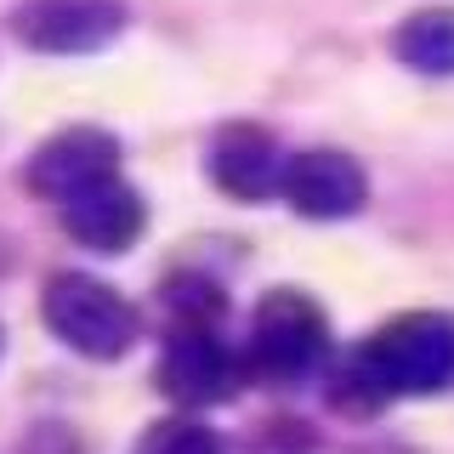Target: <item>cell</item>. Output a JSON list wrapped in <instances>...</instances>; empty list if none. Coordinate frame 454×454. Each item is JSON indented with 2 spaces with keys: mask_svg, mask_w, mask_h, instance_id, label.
Masks as SVG:
<instances>
[{
  "mask_svg": "<svg viewBox=\"0 0 454 454\" xmlns=\"http://www.w3.org/2000/svg\"><path fill=\"white\" fill-rule=\"evenodd\" d=\"M454 392V312H403L347 352L330 375V403L375 415L392 397Z\"/></svg>",
  "mask_w": 454,
  "mask_h": 454,
  "instance_id": "cell-1",
  "label": "cell"
},
{
  "mask_svg": "<svg viewBox=\"0 0 454 454\" xmlns=\"http://www.w3.org/2000/svg\"><path fill=\"white\" fill-rule=\"evenodd\" d=\"M324 358H330V318H324V307L301 290L262 295V307L250 318L245 369H255L273 387H295L312 369H324Z\"/></svg>",
  "mask_w": 454,
  "mask_h": 454,
  "instance_id": "cell-2",
  "label": "cell"
},
{
  "mask_svg": "<svg viewBox=\"0 0 454 454\" xmlns=\"http://www.w3.org/2000/svg\"><path fill=\"white\" fill-rule=\"evenodd\" d=\"M46 324L63 347H74L80 358H97V364L125 358L142 335L137 307L91 273H57L46 284Z\"/></svg>",
  "mask_w": 454,
  "mask_h": 454,
  "instance_id": "cell-3",
  "label": "cell"
},
{
  "mask_svg": "<svg viewBox=\"0 0 454 454\" xmlns=\"http://www.w3.org/2000/svg\"><path fill=\"white\" fill-rule=\"evenodd\" d=\"M245 358L222 340L210 318H176L160 352V392L182 409H210L239 392Z\"/></svg>",
  "mask_w": 454,
  "mask_h": 454,
  "instance_id": "cell-4",
  "label": "cell"
},
{
  "mask_svg": "<svg viewBox=\"0 0 454 454\" xmlns=\"http://www.w3.org/2000/svg\"><path fill=\"white\" fill-rule=\"evenodd\" d=\"M125 28L120 0H23L12 12V35L40 57H85L103 51Z\"/></svg>",
  "mask_w": 454,
  "mask_h": 454,
  "instance_id": "cell-5",
  "label": "cell"
},
{
  "mask_svg": "<svg viewBox=\"0 0 454 454\" xmlns=\"http://www.w3.org/2000/svg\"><path fill=\"white\" fill-rule=\"evenodd\" d=\"M284 165H290L284 142L267 131V125H255V120L222 125L216 142H210V160H205L210 182H216L227 199H245V205L278 199V188H284Z\"/></svg>",
  "mask_w": 454,
  "mask_h": 454,
  "instance_id": "cell-6",
  "label": "cell"
},
{
  "mask_svg": "<svg viewBox=\"0 0 454 454\" xmlns=\"http://www.w3.org/2000/svg\"><path fill=\"white\" fill-rule=\"evenodd\" d=\"M57 210H63L68 239H74V245H85V250H97V255L131 250L137 233H142V222H148V205H142V193L120 176V170H114V176L85 182V188L68 193Z\"/></svg>",
  "mask_w": 454,
  "mask_h": 454,
  "instance_id": "cell-7",
  "label": "cell"
},
{
  "mask_svg": "<svg viewBox=\"0 0 454 454\" xmlns=\"http://www.w3.org/2000/svg\"><path fill=\"white\" fill-rule=\"evenodd\" d=\"M278 193L312 222H340V216H352V210H364L369 176H364V165L340 148H307V153H290Z\"/></svg>",
  "mask_w": 454,
  "mask_h": 454,
  "instance_id": "cell-8",
  "label": "cell"
},
{
  "mask_svg": "<svg viewBox=\"0 0 454 454\" xmlns=\"http://www.w3.org/2000/svg\"><path fill=\"white\" fill-rule=\"evenodd\" d=\"M114 170H120V142L108 131H97V125H68V131L46 137L35 148V160H28V188H35V199L63 205L68 193H80L85 182H97V176H114Z\"/></svg>",
  "mask_w": 454,
  "mask_h": 454,
  "instance_id": "cell-9",
  "label": "cell"
},
{
  "mask_svg": "<svg viewBox=\"0 0 454 454\" xmlns=\"http://www.w3.org/2000/svg\"><path fill=\"white\" fill-rule=\"evenodd\" d=\"M392 51L415 74L454 80V6H426L415 18H403L392 35Z\"/></svg>",
  "mask_w": 454,
  "mask_h": 454,
  "instance_id": "cell-10",
  "label": "cell"
},
{
  "mask_svg": "<svg viewBox=\"0 0 454 454\" xmlns=\"http://www.w3.org/2000/svg\"><path fill=\"white\" fill-rule=\"evenodd\" d=\"M137 454H227V443L210 432L205 420L170 415V420H153L148 432L137 437Z\"/></svg>",
  "mask_w": 454,
  "mask_h": 454,
  "instance_id": "cell-11",
  "label": "cell"
}]
</instances>
